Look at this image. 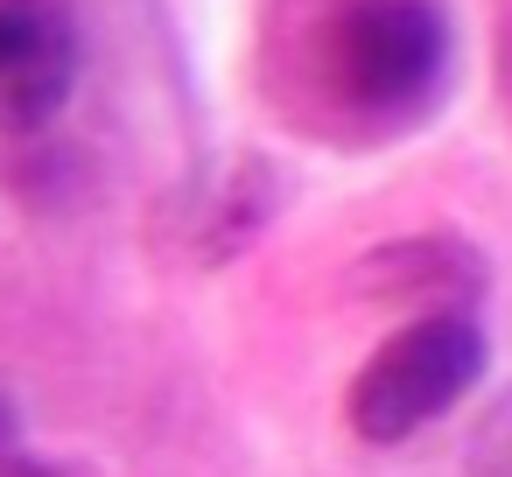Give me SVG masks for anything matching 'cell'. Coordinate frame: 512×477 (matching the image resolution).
<instances>
[{
	"mask_svg": "<svg viewBox=\"0 0 512 477\" xmlns=\"http://www.w3.org/2000/svg\"><path fill=\"white\" fill-rule=\"evenodd\" d=\"M484 463H498V477H512V414L491 421V435H484Z\"/></svg>",
	"mask_w": 512,
	"mask_h": 477,
	"instance_id": "obj_4",
	"label": "cell"
},
{
	"mask_svg": "<svg viewBox=\"0 0 512 477\" xmlns=\"http://www.w3.org/2000/svg\"><path fill=\"white\" fill-rule=\"evenodd\" d=\"M0 477H64V470H50V463L22 456V449H0Z\"/></svg>",
	"mask_w": 512,
	"mask_h": 477,
	"instance_id": "obj_5",
	"label": "cell"
},
{
	"mask_svg": "<svg viewBox=\"0 0 512 477\" xmlns=\"http://www.w3.org/2000/svg\"><path fill=\"white\" fill-rule=\"evenodd\" d=\"M484 330L463 309H421L407 330H393L351 379L344 393V421L358 442L393 449L407 435H421L428 421L456 414L470 400V386L484 379Z\"/></svg>",
	"mask_w": 512,
	"mask_h": 477,
	"instance_id": "obj_2",
	"label": "cell"
},
{
	"mask_svg": "<svg viewBox=\"0 0 512 477\" xmlns=\"http://www.w3.org/2000/svg\"><path fill=\"white\" fill-rule=\"evenodd\" d=\"M323 106L358 134H400L449 92V15L435 0H330L309 36Z\"/></svg>",
	"mask_w": 512,
	"mask_h": 477,
	"instance_id": "obj_1",
	"label": "cell"
},
{
	"mask_svg": "<svg viewBox=\"0 0 512 477\" xmlns=\"http://www.w3.org/2000/svg\"><path fill=\"white\" fill-rule=\"evenodd\" d=\"M0 449H15V407H8V393H0Z\"/></svg>",
	"mask_w": 512,
	"mask_h": 477,
	"instance_id": "obj_6",
	"label": "cell"
},
{
	"mask_svg": "<svg viewBox=\"0 0 512 477\" xmlns=\"http://www.w3.org/2000/svg\"><path fill=\"white\" fill-rule=\"evenodd\" d=\"M78 85V29L64 0H0V134H36Z\"/></svg>",
	"mask_w": 512,
	"mask_h": 477,
	"instance_id": "obj_3",
	"label": "cell"
}]
</instances>
